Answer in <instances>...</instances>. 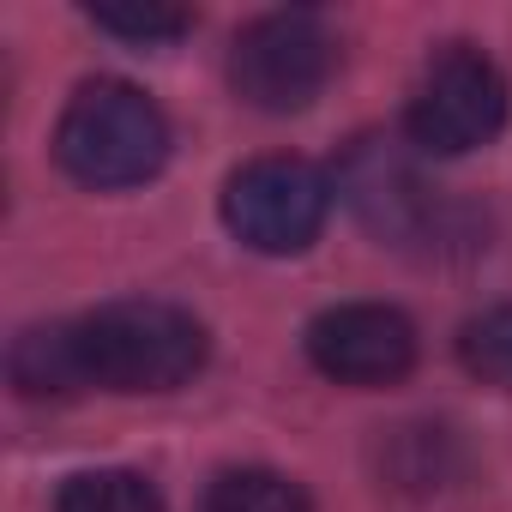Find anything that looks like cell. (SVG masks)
Returning <instances> with one entry per match:
<instances>
[{
  "label": "cell",
  "instance_id": "cell-4",
  "mask_svg": "<svg viewBox=\"0 0 512 512\" xmlns=\"http://www.w3.org/2000/svg\"><path fill=\"white\" fill-rule=\"evenodd\" d=\"M326 211H332V181L320 163L308 157H253L241 163L229 181H223V223L241 247L253 253H302L314 247V235L326 229Z\"/></svg>",
  "mask_w": 512,
  "mask_h": 512
},
{
  "label": "cell",
  "instance_id": "cell-5",
  "mask_svg": "<svg viewBox=\"0 0 512 512\" xmlns=\"http://www.w3.org/2000/svg\"><path fill=\"white\" fill-rule=\"evenodd\" d=\"M500 127H506L500 67L470 43H446L410 91V115H404L410 145L428 157H464V151L488 145Z\"/></svg>",
  "mask_w": 512,
  "mask_h": 512
},
{
  "label": "cell",
  "instance_id": "cell-1",
  "mask_svg": "<svg viewBox=\"0 0 512 512\" xmlns=\"http://www.w3.org/2000/svg\"><path fill=\"white\" fill-rule=\"evenodd\" d=\"M73 350L85 392H175L205 368V326L175 302H109L73 320Z\"/></svg>",
  "mask_w": 512,
  "mask_h": 512
},
{
  "label": "cell",
  "instance_id": "cell-3",
  "mask_svg": "<svg viewBox=\"0 0 512 512\" xmlns=\"http://www.w3.org/2000/svg\"><path fill=\"white\" fill-rule=\"evenodd\" d=\"M338 73V37L320 13L290 7V13H266L253 19L235 49H229V85L247 109L266 115H296L308 109Z\"/></svg>",
  "mask_w": 512,
  "mask_h": 512
},
{
  "label": "cell",
  "instance_id": "cell-9",
  "mask_svg": "<svg viewBox=\"0 0 512 512\" xmlns=\"http://www.w3.org/2000/svg\"><path fill=\"white\" fill-rule=\"evenodd\" d=\"M205 512H314V500H308V488L296 476L247 464V470H223L211 482Z\"/></svg>",
  "mask_w": 512,
  "mask_h": 512
},
{
  "label": "cell",
  "instance_id": "cell-11",
  "mask_svg": "<svg viewBox=\"0 0 512 512\" xmlns=\"http://www.w3.org/2000/svg\"><path fill=\"white\" fill-rule=\"evenodd\" d=\"M55 512H163V494L139 470H85L55 494Z\"/></svg>",
  "mask_w": 512,
  "mask_h": 512
},
{
  "label": "cell",
  "instance_id": "cell-10",
  "mask_svg": "<svg viewBox=\"0 0 512 512\" xmlns=\"http://www.w3.org/2000/svg\"><path fill=\"white\" fill-rule=\"evenodd\" d=\"M458 362L470 380L494 386V392H512V302L500 308H482L464 320L458 332Z\"/></svg>",
  "mask_w": 512,
  "mask_h": 512
},
{
  "label": "cell",
  "instance_id": "cell-12",
  "mask_svg": "<svg viewBox=\"0 0 512 512\" xmlns=\"http://www.w3.org/2000/svg\"><path fill=\"white\" fill-rule=\"evenodd\" d=\"M91 25L127 43H175L193 31V13L163 7V0H103V7H91Z\"/></svg>",
  "mask_w": 512,
  "mask_h": 512
},
{
  "label": "cell",
  "instance_id": "cell-7",
  "mask_svg": "<svg viewBox=\"0 0 512 512\" xmlns=\"http://www.w3.org/2000/svg\"><path fill=\"white\" fill-rule=\"evenodd\" d=\"M344 193L356 199V211L380 229V235H410L434 217V193L422 187V175L410 169L404 151H392L386 139H362L350 151L344 169Z\"/></svg>",
  "mask_w": 512,
  "mask_h": 512
},
{
  "label": "cell",
  "instance_id": "cell-6",
  "mask_svg": "<svg viewBox=\"0 0 512 512\" xmlns=\"http://www.w3.org/2000/svg\"><path fill=\"white\" fill-rule=\"evenodd\" d=\"M308 362L338 386H398L416 368V326L386 302H338L308 326Z\"/></svg>",
  "mask_w": 512,
  "mask_h": 512
},
{
  "label": "cell",
  "instance_id": "cell-2",
  "mask_svg": "<svg viewBox=\"0 0 512 512\" xmlns=\"http://www.w3.org/2000/svg\"><path fill=\"white\" fill-rule=\"evenodd\" d=\"M55 157H61V169L73 181H85L97 193L139 187V181H151L169 163V121H163V109L139 85L91 79L61 109Z\"/></svg>",
  "mask_w": 512,
  "mask_h": 512
},
{
  "label": "cell",
  "instance_id": "cell-8",
  "mask_svg": "<svg viewBox=\"0 0 512 512\" xmlns=\"http://www.w3.org/2000/svg\"><path fill=\"white\" fill-rule=\"evenodd\" d=\"M7 368H13V386H19L25 398H73V392H85L79 350H73V320L19 332Z\"/></svg>",
  "mask_w": 512,
  "mask_h": 512
}]
</instances>
